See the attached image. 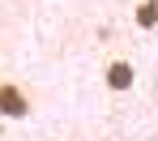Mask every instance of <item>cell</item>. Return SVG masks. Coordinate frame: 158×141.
Listing matches in <instances>:
<instances>
[{
	"label": "cell",
	"instance_id": "cell-1",
	"mask_svg": "<svg viewBox=\"0 0 158 141\" xmlns=\"http://www.w3.org/2000/svg\"><path fill=\"white\" fill-rule=\"evenodd\" d=\"M0 115L4 120H26L30 115V94L9 77H0Z\"/></svg>",
	"mask_w": 158,
	"mask_h": 141
},
{
	"label": "cell",
	"instance_id": "cell-2",
	"mask_svg": "<svg viewBox=\"0 0 158 141\" xmlns=\"http://www.w3.org/2000/svg\"><path fill=\"white\" fill-rule=\"evenodd\" d=\"M103 81H107V90H132L137 85V68H132V60H124V56H115V60H107V68H103Z\"/></svg>",
	"mask_w": 158,
	"mask_h": 141
},
{
	"label": "cell",
	"instance_id": "cell-3",
	"mask_svg": "<svg viewBox=\"0 0 158 141\" xmlns=\"http://www.w3.org/2000/svg\"><path fill=\"white\" fill-rule=\"evenodd\" d=\"M132 17H137L141 30H154L158 26V0H137V13H132Z\"/></svg>",
	"mask_w": 158,
	"mask_h": 141
}]
</instances>
